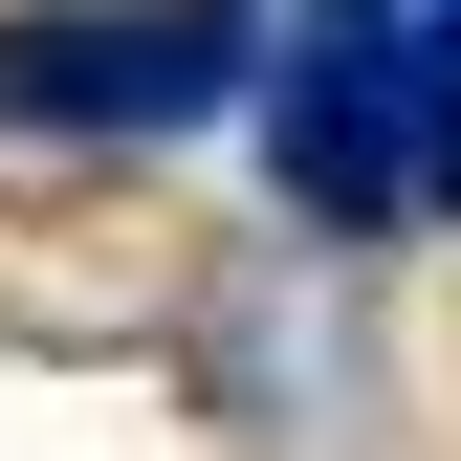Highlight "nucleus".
Listing matches in <instances>:
<instances>
[{"instance_id": "nucleus-1", "label": "nucleus", "mask_w": 461, "mask_h": 461, "mask_svg": "<svg viewBox=\"0 0 461 461\" xmlns=\"http://www.w3.org/2000/svg\"><path fill=\"white\" fill-rule=\"evenodd\" d=\"M285 23L264 0H0V132H220V110H264Z\"/></svg>"}, {"instance_id": "nucleus-2", "label": "nucleus", "mask_w": 461, "mask_h": 461, "mask_svg": "<svg viewBox=\"0 0 461 461\" xmlns=\"http://www.w3.org/2000/svg\"><path fill=\"white\" fill-rule=\"evenodd\" d=\"M264 176L308 242H395L418 220V0H308L264 67Z\"/></svg>"}, {"instance_id": "nucleus-3", "label": "nucleus", "mask_w": 461, "mask_h": 461, "mask_svg": "<svg viewBox=\"0 0 461 461\" xmlns=\"http://www.w3.org/2000/svg\"><path fill=\"white\" fill-rule=\"evenodd\" d=\"M418 220H461V0H418Z\"/></svg>"}]
</instances>
